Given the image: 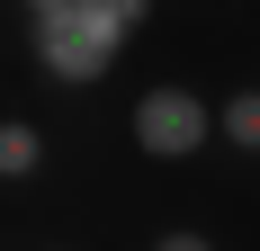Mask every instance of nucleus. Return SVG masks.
I'll return each mask as SVG.
<instances>
[{
    "instance_id": "6",
    "label": "nucleus",
    "mask_w": 260,
    "mask_h": 251,
    "mask_svg": "<svg viewBox=\"0 0 260 251\" xmlns=\"http://www.w3.org/2000/svg\"><path fill=\"white\" fill-rule=\"evenodd\" d=\"M153 251H215V233H188V225H171V233H153Z\"/></svg>"
},
{
    "instance_id": "7",
    "label": "nucleus",
    "mask_w": 260,
    "mask_h": 251,
    "mask_svg": "<svg viewBox=\"0 0 260 251\" xmlns=\"http://www.w3.org/2000/svg\"><path fill=\"white\" fill-rule=\"evenodd\" d=\"M45 9H63V0H18V18H45Z\"/></svg>"
},
{
    "instance_id": "4",
    "label": "nucleus",
    "mask_w": 260,
    "mask_h": 251,
    "mask_svg": "<svg viewBox=\"0 0 260 251\" xmlns=\"http://www.w3.org/2000/svg\"><path fill=\"white\" fill-rule=\"evenodd\" d=\"M215 144L260 152V90H234V99H215Z\"/></svg>"
},
{
    "instance_id": "5",
    "label": "nucleus",
    "mask_w": 260,
    "mask_h": 251,
    "mask_svg": "<svg viewBox=\"0 0 260 251\" xmlns=\"http://www.w3.org/2000/svg\"><path fill=\"white\" fill-rule=\"evenodd\" d=\"M99 9H108V18H117V27H135V36H144V27H153V9H161V0H99Z\"/></svg>"
},
{
    "instance_id": "2",
    "label": "nucleus",
    "mask_w": 260,
    "mask_h": 251,
    "mask_svg": "<svg viewBox=\"0 0 260 251\" xmlns=\"http://www.w3.org/2000/svg\"><path fill=\"white\" fill-rule=\"evenodd\" d=\"M126 135H135L144 162H198L215 144V99H198L188 81H153V90H135Z\"/></svg>"
},
{
    "instance_id": "3",
    "label": "nucleus",
    "mask_w": 260,
    "mask_h": 251,
    "mask_svg": "<svg viewBox=\"0 0 260 251\" xmlns=\"http://www.w3.org/2000/svg\"><path fill=\"white\" fill-rule=\"evenodd\" d=\"M36 171H45V125L0 117V179H36Z\"/></svg>"
},
{
    "instance_id": "1",
    "label": "nucleus",
    "mask_w": 260,
    "mask_h": 251,
    "mask_svg": "<svg viewBox=\"0 0 260 251\" xmlns=\"http://www.w3.org/2000/svg\"><path fill=\"white\" fill-rule=\"evenodd\" d=\"M135 27H117L99 0H63L45 18H27V63L54 81V90H99L117 63H126Z\"/></svg>"
}]
</instances>
